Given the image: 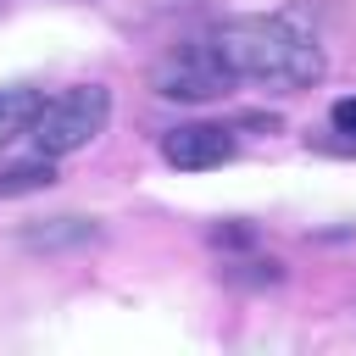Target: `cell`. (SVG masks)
I'll return each instance as SVG.
<instances>
[{"mask_svg": "<svg viewBox=\"0 0 356 356\" xmlns=\"http://www.w3.org/2000/svg\"><path fill=\"white\" fill-rule=\"evenodd\" d=\"M111 122V95L100 83H78V89H61L56 100H44L39 122H33V145L44 156H72L83 145H95Z\"/></svg>", "mask_w": 356, "mask_h": 356, "instance_id": "obj_2", "label": "cell"}, {"mask_svg": "<svg viewBox=\"0 0 356 356\" xmlns=\"http://www.w3.org/2000/svg\"><path fill=\"white\" fill-rule=\"evenodd\" d=\"M39 111H44V95L39 89H0V145L33 134Z\"/></svg>", "mask_w": 356, "mask_h": 356, "instance_id": "obj_5", "label": "cell"}, {"mask_svg": "<svg viewBox=\"0 0 356 356\" xmlns=\"http://www.w3.org/2000/svg\"><path fill=\"white\" fill-rule=\"evenodd\" d=\"M211 44L217 56L234 67V78H250V83H267V89H312L323 83L328 72V56L312 33L278 22V17H228L211 28Z\"/></svg>", "mask_w": 356, "mask_h": 356, "instance_id": "obj_1", "label": "cell"}, {"mask_svg": "<svg viewBox=\"0 0 356 356\" xmlns=\"http://www.w3.org/2000/svg\"><path fill=\"white\" fill-rule=\"evenodd\" d=\"M228 156H234V139L228 128H211V122H184L161 139V161L178 172H206V167H222Z\"/></svg>", "mask_w": 356, "mask_h": 356, "instance_id": "obj_4", "label": "cell"}, {"mask_svg": "<svg viewBox=\"0 0 356 356\" xmlns=\"http://www.w3.org/2000/svg\"><path fill=\"white\" fill-rule=\"evenodd\" d=\"M56 184V156H33V161H11L0 167V195H28V189H50Z\"/></svg>", "mask_w": 356, "mask_h": 356, "instance_id": "obj_6", "label": "cell"}, {"mask_svg": "<svg viewBox=\"0 0 356 356\" xmlns=\"http://www.w3.org/2000/svg\"><path fill=\"white\" fill-rule=\"evenodd\" d=\"M328 122H334V134H345V139H356V95H345V100H334V111H328Z\"/></svg>", "mask_w": 356, "mask_h": 356, "instance_id": "obj_7", "label": "cell"}, {"mask_svg": "<svg viewBox=\"0 0 356 356\" xmlns=\"http://www.w3.org/2000/svg\"><path fill=\"white\" fill-rule=\"evenodd\" d=\"M150 89L161 100H184V106H206V100H222L234 89V67L217 56L211 39H195V44H178L172 56H161L150 67Z\"/></svg>", "mask_w": 356, "mask_h": 356, "instance_id": "obj_3", "label": "cell"}]
</instances>
